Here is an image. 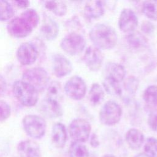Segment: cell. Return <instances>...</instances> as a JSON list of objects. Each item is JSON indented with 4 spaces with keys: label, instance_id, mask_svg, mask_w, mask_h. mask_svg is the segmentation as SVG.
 Listing matches in <instances>:
<instances>
[{
    "label": "cell",
    "instance_id": "obj_1",
    "mask_svg": "<svg viewBox=\"0 0 157 157\" xmlns=\"http://www.w3.org/2000/svg\"><path fill=\"white\" fill-rule=\"evenodd\" d=\"M92 42L99 49L110 50L117 43V34L111 26L99 23L94 25L89 33Z\"/></svg>",
    "mask_w": 157,
    "mask_h": 157
},
{
    "label": "cell",
    "instance_id": "obj_2",
    "mask_svg": "<svg viewBox=\"0 0 157 157\" xmlns=\"http://www.w3.org/2000/svg\"><path fill=\"white\" fill-rule=\"evenodd\" d=\"M12 91L16 99L24 106H34L38 101L39 92L23 80H17L13 83Z\"/></svg>",
    "mask_w": 157,
    "mask_h": 157
},
{
    "label": "cell",
    "instance_id": "obj_3",
    "mask_svg": "<svg viewBox=\"0 0 157 157\" xmlns=\"http://www.w3.org/2000/svg\"><path fill=\"white\" fill-rule=\"evenodd\" d=\"M50 77L42 67H36L26 70L22 75V80L34 87L38 92L43 91L49 84Z\"/></svg>",
    "mask_w": 157,
    "mask_h": 157
},
{
    "label": "cell",
    "instance_id": "obj_4",
    "mask_svg": "<svg viewBox=\"0 0 157 157\" xmlns=\"http://www.w3.org/2000/svg\"><path fill=\"white\" fill-rule=\"evenodd\" d=\"M26 133L35 139H41L45 134L47 124L45 120L37 115H27L22 121Z\"/></svg>",
    "mask_w": 157,
    "mask_h": 157
},
{
    "label": "cell",
    "instance_id": "obj_5",
    "mask_svg": "<svg viewBox=\"0 0 157 157\" xmlns=\"http://www.w3.org/2000/svg\"><path fill=\"white\" fill-rule=\"evenodd\" d=\"M122 109L120 105L113 101L106 102L99 112L100 121L107 126L116 124L120 120Z\"/></svg>",
    "mask_w": 157,
    "mask_h": 157
},
{
    "label": "cell",
    "instance_id": "obj_6",
    "mask_svg": "<svg viewBox=\"0 0 157 157\" xmlns=\"http://www.w3.org/2000/svg\"><path fill=\"white\" fill-rule=\"evenodd\" d=\"M91 125L88 121L83 118L73 120L69 125V133L75 142L83 143L89 139L91 132Z\"/></svg>",
    "mask_w": 157,
    "mask_h": 157
},
{
    "label": "cell",
    "instance_id": "obj_7",
    "mask_svg": "<svg viewBox=\"0 0 157 157\" xmlns=\"http://www.w3.org/2000/svg\"><path fill=\"white\" fill-rule=\"evenodd\" d=\"M85 44V40L82 35L76 32H71L62 39L60 46L66 53L75 55L83 51Z\"/></svg>",
    "mask_w": 157,
    "mask_h": 157
},
{
    "label": "cell",
    "instance_id": "obj_8",
    "mask_svg": "<svg viewBox=\"0 0 157 157\" xmlns=\"http://www.w3.org/2000/svg\"><path fill=\"white\" fill-rule=\"evenodd\" d=\"M64 89L66 94L70 98L80 100L85 95L86 86L81 77L75 75L66 82Z\"/></svg>",
    "mask_w": 157,
    "mask_h": 157
},
{
    "label": "cell",
    "instance_id": "obj_9",
    "mask_svg": "<svg viewBox=\"0 0 157 157\" xmlns=\"http://www.w3.org/2000/svg\"><path fill=\"white\" fill-rule=\"evenodd\" d=\"M39 56L38 50L34 44L25 42L17 50V58L20 64L29 66L36 62Z\"/></svg>",
    "mask_w": 157,
    "mask_h": 157
},
{
    "label": "cell",
    "instance_id": "obj_10",
    "mask_svg": "<svg viewBox=\"0 0 157 157\" xmlns=\"http://www.w3.org/2000/svg\"><path fill=\"white\" fill-rule=\"evenodd\" d=\"M7 29L12 36L16 38H23L29 36L33 28L21 17H15L7 24Z\"/></svg>",
    "mask_w": 157,
    "mask_h": 157
},
{
    "label": "cell",
    "instance_id": "obj_11",
    "mask_svg": "<svg viewBox=\"0 0 157 157\" xmlns=\"http://www.w3.org/2000/svg\"><path fill=\"white\" fill-rule=\"evenodd\" d=\"M83 61L91 71H97L102 66L104 56L101 50L94 46L88 47L83 55Z\"/></svg>",
    "mask_w": 157,
    "mask_h": 157
},
{
    "label": "cell",
    "instance_id": "obj_12",
    "mask_svg": "<svg viewBox=\"0 0 157 157\" xmlns=\"http://www.w3.org/2000/svg\"><path fill=\"white\" fill-rule=\"evenodd\" d=\"M137 25L138 18L132 10L124 9L121 11L118 19V26L123 32H133Z\"/></svg>",
    "mask_w": 157,
    "mask_h": 157
},
{
    "label": "cell",
    "instance_id": "obj_13",
    "mask_svg": "<svg viewBox=\"0 0 157 157\" xmlns=\"http://www.w3.org/2000/svg\"><path fill=\"white\" fill-rule=\"evenodd\" d=\"M52 69L57 77H63L69 74L72 70L71 61L64 55L57 53L52 58Z\"/></svg>",
    "mask_w": 157,
    "mask_h": 157
},
{
    "label": "cell",
    "instance_id": "obj_14",
    "mask_svg": "<svg viewBox=\"0 0 157 157\" xmlns=\"http://www.w3.org/2000/svg\"><path fill=\"white\" fill-rule=\"evenodd\" d=\"M20 157H41V151L37 142L32 140L21 141L17 146Z\"/></svg>",
    "mask_w": 157,
    "mask_h": 157
},
{
    "label": "cell",
    "instance_id": "obj_15",
    "mask_svg": "<svg viewBox=\"0 0 157 157\" xmlns=\"http://www.w3.org/2000/svg\"><path fill=\"white\" fill-rule=\"evenodd\" d=\"M58 33L59 27L57 23L50 17L45 15L40 27L42 37L47 40H52L57 37Z\"/></svg>",
    "mask_w": 157,
    "mask_h": 157
},
{
    "label": "cell",
    "instance_id": "obj_16",
    "mask_svg": "<svg viewBox=\"0 0 157 157\" xmlns=\"http://www.w3.org/2000/svg\"><path fill=\"white\" fill-rule=\"evenodd\" d=\"M67 132L65 126L61 123L53 124L52 129V141L54 146L58 148H63L67 141Z\"/></svg>",
    "mask_w": 157,
    "mask_h": 157
},
{
    "label": "cell",
    "instance_id": "obj_17",
    "mask_svg": "<svg viewBox=\"0 0 157 157\" xmlns=\"http://www.w3.org/2000/svg\"><path fill=\"white\" fill-rule=\"evenodd\" d=\"M40 108L42 113L50 118H56L63 115V110L59 103L47 98L42 101Z\"/></svg>",
    "mask_w": 157,
    "mask_h": 157
},
{
    "label": "cell",
    "instance_id": "obj_18",
    "mask_svg": "<svg viewBox=\"0 0 157 157\" xmlns=\"http://www.w3.org/2000/svg\"><path fill=\"white\" fill-rule=\"evenodd\" d=\"M126 142L130 148L134 150H139L144 142V136L139 129L131 128L125 135Z\"/></svg>",
    "mask_w": 157,
    "mask_h": 157
},
{
    "label": "cell",
    "instance_id": "obj_19",
    "mask_svg": "<svg viewBox=\"0 0 157 157\" xmlns=\"http://www.w3.org/2000/svg\"><path fill=\"white\" fill-rule=\"evenodd\" d=\"M85 15L89 18H97L102 16L104 9L101 1H88L84 7Z\"/></svg>",
    "mask_w": 157,
    "mask_h": 157
},
{
    "label": "cell",
    "instance_id": "obj_20",
    "mask_svg": "<svg viewBox=\"0 0 157 157\" xmlns=\"http://www.w3.org/2000/svg\"><path fill=\"white\" fill-rule=\"evenodd\" d=\"M107 77H110L118 82H121L125 77L126 70L120 64L117 63H110L106 66Z\"/></svg>",
    "mask_w": 157,
    "mask_h": 157
},
{
    "label": "cell",
    "instance_id": "obj_21",
    "mask_svg": "<svg viewBox=\"0 0 157 157\" xmlns=\"http://www.w3.org/2000/svg\"><path fill=\"white\" fill-rule=\"evenodd\" d=\"M126 40L128 45L134 49H139L144 47L147 44V38L138 31L130 33L126 36Z\"/></svg>",
    "mask_w": 157,
    "mask_h": 157
},
{
    "label": "cell",
    "instance_id": "obj_22",
    "mask_svg": "<svg viewBox=\"0 0 157 157\" xmlns=\"http://www.w3.org/2000/svg\"><path fill=\"white\" fill-rule=\"evenodd\" d=\"M104 95V91L101 85L98 83H94L89 91L88 99L92 105H97L103 101Z\"/></svg>",
    "mask_w": 157,
    "mask_h": 157
},
{
    "label": "cell",
    "instance_id": "obj_23",
    "mask_svg": "<svg viewBox=\"0 0 157 157\" xmlns=\"http://www.w3.org/2000/svg\"><path fill=\"white\" fill-rule=\"evenodd\" d=\"M62 95V88L59 82L52 81L48 84L47 90V99L59 103Z\"/></svg>",
    "mask_w": 157,
    "mask_h": 157
},
{
    "label": "cell",
    "instance_id": "obj_24",
    "mask_svg": "<svg viewBox=\"0 0 157 157\" xmlns=\"http://www.w3.org/2000/svg\"><path fill=\"white\" fill-rule=\"evenodd\" d=\"M69 157H90V153L87 147L82 143L72 142L68 150Z\"/></svg>",
    "mask_w": 157,
    "mask_h": 157
},
{
    "label": "cell",
    "instance_id": "obj_25",
    "mask_svg": "<svg viewBox=\"0 0 157 157\" xmlns=\"http://www.w3.org/2000/svg\"><path fill=\"white\" fill-rule=\"evenodd\" d=\"M44 6L48 10L53 12L57 16L61 17L66 14L67 7L65 3L59 1H45Z\"/></svg>",
    "mask_w": 157,
    "mask_h": 157
},
{
    "label": "cell",
    "instance_id": "obj_26",
    "mask_svg": "<svg viewBox=\"0 0 157 157\" xmlns=\"http://www.w3.org/2000/svg\"><path fill=\"white\" fill-rule=\"evenodd\" d=\"M142 11L148 18L157 20V1H146L144 2Z\"/></svg>",
    "mask_w": 157,
    "mask_h": 157
},
{
    "label": "cell",
    "instance_id": "obj_27",
    "mask_svg": "<svg viewBox=\"0 0 157 157\" xmlns=\"http://www.w3.org/2000/svg\"><path fill=\"white\" fill-rule=\"evenodd\" d=\"M102 84L105 90L109 94L116 96L121 94V89L119 82L113 78L106 77L104 80Z\"/></svg>",
    "mask_w": 157,
    "mask_h": 157
},
{
    "label": "cell",
    "instance_id": "obj_28",
    "mask_svg": "<svg viewBox=\"0 0 157 157\" xmlns=\"http://www.w3.org/2000/svg\"><path fill=\"white\" fill-rule=\"evenodd\" d=\"M144 101L152 107H157V85L148 86L144 92Z\"/></svg>",
    "mask_w": 157,
    "mask_h": 157
},
{
    "label": "cell",
    "instance_id": "obj_29",
    "mask_svg": "<svg viewBox=\"0 0 157 157\" xmlns=\"http://www.w3.org/2000/svg\"><path fill=\"white\" fill-rule=\"evenodd\" d=\"M20 17L23 18L33 29L37 26L39 21V16L36 10L33 9H28L23 11Z\"/></svg>",
    "mask_w": 157,
    "mask_h": 157
},
{
    "label": "cell",
    "instance_id": "obj_30",
    "mask_svg": "<svg viewBox=\"0 0 157 157\" xmlns=\"http://www.w3.org/2000/svg\"><path fill=\"white\" fill-rule=\"evenodd\" d=\"M14 10L11 4L6 1L0 0V21H6L11 18Z\"/></svg>",
    "mask_w": 157,
    "mask_h": 157
},
{
    "label": "cell",
    "instance_id": "obj_31",
    "mask_svg": "<svg viewBox=\"0 0 157 157\" xmlns=\"http://www.w3.org/2000/svg\"><path fill=\"white\" fill-rule=\"evenodd\" d=\"M144 154L148 157H157V139L148 138L144 146Z\"/></svg>",
    "mask_w": 157,
    "mask_h": 157
},
{
    "label": "cell",
    "instance_id": "obj_32",
    "mask_svg": "<svg viewBox=\"0 0 157 157\" xmlns=\"http://www.w3.org/2000/svg\"><path fill=\"white\" fill-rule=\"evenodd\" d=\"M124 86L128 93L130 94H134L139 86V80L134 76L129 77L125 80Z\"/></svg>",
    "mask_w": 157,
    "mask_h": 157
},
{
    "label": "cell",
    "instance_id": "obj_33",
    "mask_svg": "<svg viewBox=\"0 0 157 157\" xmlns=\"http://www.w3.org/2000/svg\"><path fill=\"white\" fill-rule=\"evenodd\" d=\"M11 109L7 102L0 100V121L7 120L10 115Z\"/></svg>",
    "mask_w": 157,
    "mask_h": 157
},
{
    "label": "cell",
    "instance_id": "obj_34",
    "mask_svg": "<svg viewBox=\"0 0 157 157\" xmlns=\"http://www.w3.org/2000/svg\"><path fill=\"white\" fill-rule=\"evenodd\" d=\"M148 124L153 131L157 132V109L153 110L149 114Z\"/></svg>",
    "mask_w": 157,
    "mask_h": 157
},
{
    "label": "cell",
    "instance_id": "obj_35",
    "mask_svg": "<svg viewBox=\"0 0 157 157\" xmlns=\"http://www.w3.org/2000/svg\"><path fill=\"white\" fill-rule=\"evenodd\" d=\"M142 31L146 34H151L153 32L155 27L149 21H144L141 25Z\"/></svg>",
    "mask_w": 157,
    "mask_h": 157
},
{
    "label": "cell",
    "instance_id": "obj_36",
    "mask_svg": "<svg viewBox=\"0 0 157 157\" xmlns=\"http://www.w3.org/2000/svg\"><path fill=\"white\" fill-rule=\"evenodd\" d=\"M90 144L93 148H97L98 147H99L100 142H99L98 137L96 134H95V133L92 134V135L91 136V137H90Z\"/></svg>",
    "mask_w": 157,
    "mask_h": 157
},
{
    "label": "cell",
    "instance_id": "obj_37",
    "mask_svg": "<svg viewBox=\"0 0 157 157\" xmlns=\"http://www.w3.org/2000/svg\"><path fill=\"white\" fill-rule=\"evenodd\" d=\"M7 83L2 75L0 74V96L2 95L6 91Z\"/></svg>",
    "mask_w": 157,
    "mask_h": 157
},
{
    "label": "cell",
    "instance_id": "obj_38",
    "mask_svg": "<svg viewBox=\"0 0 157 157\" xmlns=\"http://www.w3.org/2000/svg\"><path fill=\"white\" fill-rule=\"evenodd\" d=\"M14 3L20 8H26L28 7L30 4L29 2L27 1H15Z\"/></svg>",
    "mask_w": 157,
    "mask_h": 157
},
{
    "label": "cell",
    "instance_id": "obj_39",
    "mask_svg": "<svg viewBox=\"0 0 157 157\" xmlns=\"http://www.w3.org/2000/svg\"><path fill=\"white\" fill-rule=\"evenodd\" d=\"M134 157H148L147 155H145L144 153H140L137 154L136 156H135Z\"/></svg>",
    "mask_w": 157,
    "mask_h": 157
},
{
    "label": "cell",
    "instance_id": "obj_40",
    "mask_svg": "<svg viewBox=\"0 0 157 157\" xmlns=\"http://www.w3.org/2000/svg\"><path fill=\"white\" fill-rule=\"evenodd\" d=\"M102 157H115V156L112 154H105Z\"/></svg>",
    "mask_w": 157,
    "mask_h": 157
}]
</instances>
